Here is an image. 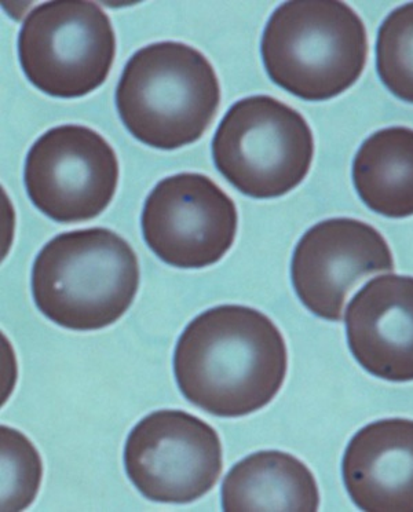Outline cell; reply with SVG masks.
Returning <instances> with one entry per match:
<instances>
[{
  "label": "cell",
  "instance_id": "obj_16",
  "mask_svg": "<svg viewBox=\"0 0 413 512\" xmlns=\"http://www.w3.org/2000/svg\"><path fill=\"white\" fill-rule=\"evenodd\" d=\"M38 451L20 431L2 427V511H23L31 506L42 482Z\"/></svg>",
  "mask_w": 413,
  "mask_h": 512
},
{
  "label": "cell",
  "instance_id": "obj_13",
  "mask_svg": "<svg viewBox=\"0 0 413 512\" xmlns=\"http://www.w3.org/2000/svg\"><path fill=\"white\" fill-rule=\"evenodd\" d=\"M221 496L226 512H316L320 507L319 485L310 468L280 451L252 453L233 466Z\"/></svg>",
  "mask_w": 413,
  "mask_h": 512
},
{
  "label": "cell",
  "instance_id": "obj_8",
  "mask_svg": "<svg viewBox=\"0 0 413 512\" xmlns=\"http://www.w3.org/2000/svg\"><path fill=\"white\" fill-rule=\"evenodd\" d=\"M119 160L93 128H51L29 149L24 182L29 199L58 223H80L107 210L119 184Z\"/></svg>",
  "mask_w": 413,
  "mask_h": 512
},
{
  "label": "cell",
  "instance_id": "obj_4",
  "mask_svg": "<svg viewBox=\"0 0 413 512\" xmlns=\"http://www.w3.org/2000/svg\"><path fill=\"white\" fill-rule=\"evenodd\" d=\"M261 56L281 89L309 102L331 100L363 75L367 28L347 3L294 0L274 10L263 31Z\"/></svg>",
  "mask_w": 413,
  "mask_h": 512
},
{
  "label": "cell",
  "instance_id": "obj_5",
  "mask_svg": "<svg viewBox=\"0 0 413 512\" xmlns=\"http://www.w3.org/2000/svg\"><path fill=\"white\" fill-rule=\"evenodd\" d=\"M215 167L252 199H276L298 188L314 157L312 128L290 105L252 95L230 106L213 140Z\"/></svg>",
  "mask_w": 413,
  "mask_h": 512
},
{
  "label": "cell",
  "instance_id": "obj_14",
  "mask_svg": "<svg viewBox=\"0 0 413 512\" xmlns=\"http://www.w3.org/2000/svg\"><path fill=\"white\" fill-rule=\"evenodd\" d=\"M353 182L369 210L387 218L412 217V128H383L367 138L354 157Z\"/></svg>",
  "mask_w": 413,
  "mask_h": 512
},
{
  "label": "cell",
  "instance_id": "obj_15",
  "mask_svg": "<svg viewBox=\"0 0 413 512\" xmlns=\"http://www.w3.org/2000/svg\"><path fill=\"white\" fill-rule=\"evenodd\" d=\"M376 68L391 94L413 104V3L397 7L380 25Z\"/></svg>",
  "mask_w": 413,
  "mask_h": 512
},
{
  "label": "cell",
  "instance_id": "obj_11",
  "mask_svg": "<svg viewBox=\"0 0 413 512\" xmlns=\"http://www.w3.org/2000/svg\"><path fill=\"white\" fill-rule=\"evenodd\" d=\"M349 349L387 382L413 380V277L386 274L365 284L346 312Z\"/></svg>",
  "mask_w": 413,
  "mask_h": 512
},
{
  "label": "cell",
  "instance_id": "obj_6",
  "mask_svg": "<svg viewBox=\"0 0 413 512\" xmlns=\"http://www.w3.org/2000/svg\"><path fill=\"white\" fill-rule=\"evenodd\" d=\"M116 57L111 18L91 2L35 7L18 35V58L29 82L51 97L80 98L107 82Z\"/></svg>",
  "mask_w": 413,
  "mask_h": 512
},
{
  "label": "cell",
  "instance_id": "obj_3",
  "mask_svg": "<svg viewBox=\"0 0 413 512\" xmlns=\"http://www.w3.org/2000/svg\"><path fill=\"white\" fill-rule=\"evenodd\" d=\"M219 105L221 84L213 64L181 42L142 47L127 62L116 89L124 126L142 144L162 151L199 141Z\"/></svg>",
  "mask_w": 413,
  "mask_h": 512
},
{
  "label": "cell",
  "instance_id": "obj_2",
  "mask_svg": "<svg viewBox=\"0 0 413 512\" xmlns=\"http://www.w3.org/2000/svg\"><path fill=\"white\" fill-rule=\"evenodd\" d=\"M32 296L43 316L72 331L115 324L140 288V263L131 245L105 228L58 234L36 256Z\"/></svg>",
  "mask_w": 413,
  "mask_h": 512
},
{
  "label": "cell",
  "instance_id": "obj_9",
  "mask_svg": "<svg viewBox=\"0 0 413 512\" xmlns=\"http://www.w3.org/2000/svg\"><path fill=\"white\" fill-rule=\"evenodd\" d=\"M142 234L153 254L178 269H204L235 244L239 214L232 197L203 174L164 178L149 193Z\"/></svg>",
  "mask_w": 413,
  "mask_h": 512
},
{
  "label": "cell",
  "instance_id": "obj_12",
  "mask_svg": "<svg viewBox=\"0 0 413 512\" xmlns=\"http://www.w3.org/2000/svg\"><path fill=\"white\" fill-rule=\"evenodd\" d=\"M342 475L361 511L413 512V420L363 427L347 444Z\"/></svg>",
  "mask_w": 413,
  "mask_h": 512
},
{
  "label": "cell",
  "instance_id": "obj_1",
  "mask_svg": "<svg viewBox=\"0 0 413 512\" xmlns=\"http://www.w3.org/2000/svg\"><path fill=\"white\" fill-rule=\"evenodd\" d=\"M279 327L252 307L224 305L197 316L179 336L174 375L182 396L219 418L261 411L287 378Z\"/></svg>",
  "mask_w": 413,
  "mask_h": 512
},
{
  "label": "cell",
  "instance_id": "obj_7",
  "mask_svg": "<svg viewBox=\"0 0 413 512\" xmlns=\"http://www.w3.org/2000/svg\"><path fill=\"white\" fill-rule=\"evenodd\" d=\"M127 477L156 503L188 504L217 485L224 470L221 438L197 416L163 409L145 416L124 446Z\"/></svg>",
  "mask_w": 413,
  "mask_h": 512
},
{
  "label": "cell",
  "instance_id": "obj_10",
  "mask_svg": "<svg viewBox=\"0 0 413 512\" xmlns=\"http://www.w3.org/2000/svg\"><path fill=\"white\" fill-rule=\"evenodd\" d=\"M385 237L363 221L332 218L314 225L296 244L292 285L314 316L339 323L347 298L365 277L393 272Z\"/></svg>",
  "mask_w": 413,
  "mask_h": 512
}]
</instances>
